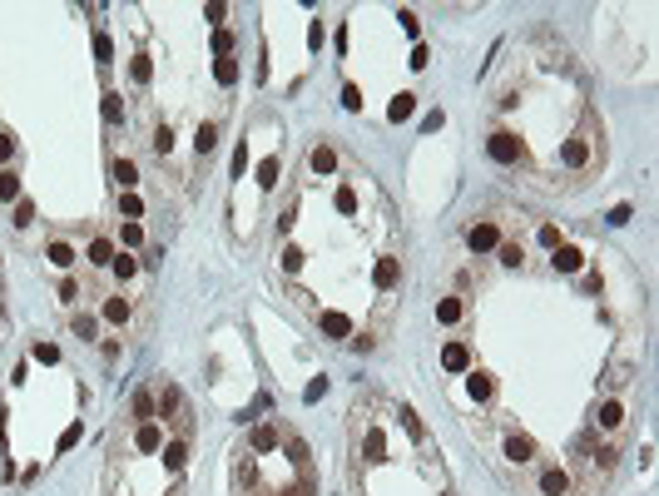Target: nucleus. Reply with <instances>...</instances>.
<instances>
[{"label":"nucleus","mask_w":659,"mask_h":496,"mask_svg":"<svg viewBox=\"0 0 659 496\" xmlns=\"http://www.w3.org/2000/svg\"><path fill=\"white\" fill-rule=\"evenodd\" d=\"M154 412L164 422H184V392L174 388V382H159L154 388Z\"/></svg>","instance_id":"nucleus-1"},{"label":"nucleus","mask_w":659,"mask_h":496,"mask_svg":"<svg viewBox=\"0 0 659 496\" xmlns=\"http://www.w3.org/2000/svg\"><path fill=\"white\" fill-rule=\"evenodd\" d=\"M486 154L496 159V164H521V139L506 134V129H496V134L486 139Z\"/></svg>","instance_id":"nucleus-2"},{"label":"nucleus","mask_w":659,"mask_h":496,"mask_svg":"<svg viewBox=\"0 0 659 496\" xmlns=\"http://www.w3.org/2000/svg\"><path fill=\"white\" fill-rule=\"evenodd\" d=\"M466 248H471V253H491V248H501V229L491 224V218H481V224H471V234H466Z\"/></svg>","instance_id":"nucleus-3"},{"label":"nucleus","mask_w":659,"mask_h":496,"mask_svg":"<svg viewBox=\"0 0 659 496\" xmlns=\"http://www.w3.org/2000/svg\"><path fill=\"white\" fill-rule=\"evenodd\" d=\"M283 437H288V427H283V422H263V427H253L248 447H253V452H278V447H283Z\"/></svg>","instance_id":"nucleus-4"},{"label":"nucleus","mask_w":659,"mask_h":496,"mask_svg":"<svg viewBox=\"0 0 659 496\" xmlns=\"http://www.w3.org/2000/svg\"><path fill=\"white\" fill-rule=\"evenodd\" d=\"M560 164H565V169H585V164H590V139H585V134L565 139V144H560Z\"/></svg>","instance_id":"nucleus-5"},{"label":"nucleus","mask_w":659,"mask_h":496,"mask_svg":"<svg viewBox=\"0 0 659 496\" xmlns=\"http://www.w3.org/2000/svg\"><path fill=\"white\" fill-rule=\"evenodd\" d=\"M625 427V402H600V412H595V432H620Z\"/></svg>","instance_id":"nucleus-6"},{"label":"nucleus","mask_w":659,"mask_h":496,"mask_svg":"<svg viewBox=\"0 0 659 496\" xmlns=\"http://www.w3.org/2000/svg\"><path fill=\"white\" fill-rule=\"evenodd\" d=\"M506 462L530 467V462H535V442H530V437H521V432H511V437H506Z\"/></svg>","instance_id":"nucleus-7"},{"label":"nucleus","mask_w":659,"mask_h":496,"mask_svg":"<svg viewBox=\"0 0 659 496\" xmlns=\"http://www.w3.org/2000/svg\"><path fill=\"white\" fill-rule=\"evenodd\" d=\"M575 486H570V472H560V467H551V472H540V496H570Z\"/></svg>","instance_id":"nucleus-8"},{"label":"nucleus","mask_w":659,"mask_h":496,"mask_svg":"<svg viewBox=\"0 0 659 496\" xmlns=\"http://www.w3.org/2000/svg\"><path fill=\"white\" fill-rule=\"evenodd\" d=\"M213 144H218V125H213V120H203V125L194 129V149H198V159H208V154H213Z\"/></svg>","instance_id":"nucleus-9"},{"label":"nucleus","mask_w":659,"mask_h":496,"mask_svg":"<svg viewBox=\"0 0 659 496\" xmlns=\"http://www.w3.org/2000/svg\"><path fill=\"white\" fill-rule=\"evenodd\" d=\"M134 447H139V452H159V447H164V427H159V422H144L139 437H134Z\"/></svg>","instance_id":"nucleus-10"},{"label":"nucleus","mask_w":659,"mask_h":496,"mask_svg":"<svg viewBox=\"0 0 659 496\" xmlns=\"http://www.w3.org/2000/svg\"><path fill=\"white\" fill-rule=\"evenodd\" d=\"M362 457H367V462H382V457H387V437H382V427H367V442H362Z\"/></svg>","instance_id":"nucleus-11"},{"label":"nucleus","mask_w":659,"mask_h":496,"mask_svg":"<svg viewBox=\"0 0 659 496\" xmlns=\"http://www.w3.org/2000/svg\"><path fill=\"white\" fill-rule=\"evenodd\" d=\"M551 263H556V273H580V263H585V258H580V248H570V243H560Z\"/></svg>","instance_id":"nucleus-12"},{"label":"nucleus","mask_w":659,"mask_h":496,"mask_svg":"<svg viewBox=\"0 0 659 496\" xmlns=\"http://www.w3.org/2000/svg\"><path fill=\"white\" fill-rule=\"evenodd\" d=\"M104 125H124V94L120 90L104 94Z\"/></svg>","instance_id":"nucleus-13"},{"label":"nucleus","mask_w":659,"mask_h":496,"mask_svg":"<svg viewBox=\"0 0 659 496\" xmlns=\"http://www.w3.org/2000/svg\"><path fill=\"white\" fill-rule=\"evenodd\" d=\"M115 184H120L124 194L139 184V169H134V159H115Z\"/></svg>","instance_id":"nucleus-14"},{"label":"nucleus","mask_w":659,"mask_h":496,"mask_svg":"<svg viewBox=\"0 0 659 496\" xmlns=\"http://www.w3.org/2000/svg\"><path fill=\"white\" fill-rule=\"evenodd\" d=\"M317 323H322V333H333V338H352V323L342 313H322Z\"/></svg>","instance_id":"nucleus-15"},{"label":"nucleus","mask_w":659,"mask_h":496,"mask_svg":"<svg viewBox=\"0 0 659 496\" xmlns=\"http://www.w3.org/2000/svg\"><path fill=\"white\" fill-rule=\"evenodd\" d=\"M129 412H134V422H149V417H154V392H149V388H139V392H134V402H129Z\"/></svg>","instance_id":"nucleus-16"},{"label":"nucleus","mask_w":659,"mask_h":496,"mask_svg":"<svg viewBox=\"0 0 659 496\" xmlns=\"http://www.w3.org/2000/svg\"><path fill=\"white\" fill-rule=\"evenodd\" d=\"M184 462H189V442H169L164 447V467L169 472H184Z\"/></svg>","instance_id":"nucleus-17"},{"label":"nucleus","mask_w":659,"mask_h":496,"mask_svg":"<svg viewBox=\"0 0 659 496\" xmlns=\"http://www.w3.org/2000/svg\"><path fill=\"white\" fill-rule=\"evenodd\" d=\"M442 362H447L451 372H466V362H471V353H466V343H451V348L442 353Z\"/></svg>","instance_id":"nucleus-18"},{"label":"nucleus","mask_w":659,"mask_h":496,"mask_svg":"<svg viewBox=\"0 0 659 496\" xmlns=\"http://www.w3.org/2000/svg\"><path fill=\"white\" fill-rule=\"evenodd\" d=\"M412 109H417V94H397V99H392V109H387V120H397V125H402V120H412Z\"/></svg>","instance_id":"nucleus-19"},{"label":"nucleus","mask_w":659,"mask_h":496,"mask_svg":"<svg viewBox=\"0 0 659 496\" xmlns=\"http://www.w3.org/2000/svg\"><path fill=\"white\" fill-rule=\"evenodd\" d=\"M129 313H134L129 298H104V318H109V323H129Z\"/></svg>","instance_id":"nucleus-20"},{"label":"nucleus","mask_w":659,"mask_h":496,"mask_svg":"<svg viewBox=\"0 0 659 496\" xmlns=\"http://www.w3.org/2000/svg\"><path fill=\"white\" fill-rule=\"evenodd\" d=\"M307 164H312V169H317V174H327V169H333V164H338V154H333V149H327V144H317V149L307 154Z\"/></svg>","instance_id":"nucleus-21"},{"label":"nucleus","mask_w":659,"mask_h":496,"mask_svg":"<svg viewBox=\"0 0 659 496\" xmlns=\"http://www.w3.org/2000/svg\"><path fill=\"white\" fill-rule=\"evenodd\" d=\"M45 258H50L55 268H70V263H75V248H70V243H50V248H45Z\"/></svg>","instance_id":"nucleus-22"},{"label":"nucleus","mask_w":659,"mask_h":496,"mask_svg":"<svg viewBox=\"0 0 659 496\" xmlns=\"http://www.w3.org/2000/svg\"><path fill=\"white\" fill-rule=\"evenodd\" d=\"M109 268H115V278H134V273H139V258H134V253H115V263H109Z\"/></svg>","instance_id":"nucleus-23"},{"label":"nucleus","mask_w":659,"mask_h":496,"mask_svg":"<svg viewBox=\"0 0 659 496\" xmlns=\"http://www.w3.org/2000/svg\"><path fill=\"white\" fill-rule=\"evenodd\" d=\"M89 263H99V268L115 263V243H109V239H94V243H89Z\"/></svg>","instance_id":"nucleus-24"},{"label":"nucleus","mask_w":659,"mask_h":496,"mask_svg":"<svg viewBox=\"0 0 659 496\" xmlns=\"http://www.w3.org/2000/svg\"><path fill=\"white\" fill-rule=\"evenodd\" d=\"M466 308H461V298H442V303H436V323H456Z\"/></svg>","instance_id":"nucleus-25"},{"label":"nucleus","mask_w":659,"mask_h":496,"mask_svg":"<svg viewBox=\"0 0 659 496\" xmlns=\"http://www.w3.org/2000/svg\"><path fill=\"white\" fill-rule=\"evenodd\" d=\"M397 273H402V268H397V258H382V263H377V288H392V283H397Z\"/></svg>","instance_id":"nucleus-26"},{"label":"nucleus","mask_w":659,"mask_h":496,"mask_svg":"<svg viewBox=\"0 0 659 496\" xmlns=\"http://www.w3.org/2000/svg\"><path fill=\"white\" fill-rule=\"evenodd\" d=\"M496 253H501V263H506V268H521V263H526V243H501Z\"/></svg>","instance_id":"nucleus-27"},{"label":"nucleus","mask_w":659,"mask_h":496,"mask_svg":"<svg viewBox=\"0 0 659 496\" xmlns=\"http://www.w3.org/2000/svg\"><path fill=\"white\" fill-rule=\"evenodd\" d=\"M75 333H80V338H85V343H89V338H94V333H99V323H94V318H89V313H75Z\"/></svg>","instance_id":"nucleus-28"},{"label":"nucleus","mask_w":659,"mask_h":496,"mask_svg":"<svg viewBox=\"0 0 659 496\" xmlns=\"http://www.w3.org/2000/svg\"><path fill=\"white\" fill-rule=\"evenodd\" d=\"M258 179H263V189H273V184H278V154H273V159H263Z\"/></svg>","instance_id":"nucleus-29"},{"label":"nucleus","mask_w":659,"mask_h":496,"mask_svg":"<svg viewBox=\"0 0 659 496\" xmlns=\"http://www.w3.org/2000/svg\"><path fill=\"white\" fill-rule=\"evenodd\" d=\"M213 50H218V55H224V60H229V55L238 50V40H233L229 30H218V35H213Z\"/></svg>","instance_id":"nucleus-30"},{"label":"nucleus","mask_w":659,"mask_h":496,"mask_svg":"<svg viewBox=\"0 0 659 496\" xmlns=\"http://www.w3.org/2000/svg\"><path fill=\"white\" fill-rule=\"evenodd\" d=\"M213 75H218V85H233V80H238V65H233V60H218Z\"/></svg>","instance_id":"nucleus-31"},{"label":"nucleus","mask_w":659,"mask_h":496,"mask_svg":"<svg viewBox=\"0 0 659 496\" xmlns=\"http://www.w3.org/2000/svg\"><path fill=\"white\" fill-rule=\"evenodd\" d=\"M0 199H20V179L6 169V174H0Z\"/></svg>","instance_id":"nucleus-32"},{"label":"nucleus","mask_w":659,"mask_h":496,"mask_svg":"<svg viewBox=\"0 0 659 496\" xmlns=\"http://www.w3.org/2000/svg\"><path fill=\"white\" fill-rule=\"evenodd\" d=\"M15 224H20V229H30V224H35V204H30V199H20V204H15Z\"/></svg>","instance_id":"nucleus-33"},{"label":"nucleus","mask_w":659,"mask_h":496,"mask_svg":"<svg viewBox=\"0 0 659 496\" xmlns=\"http://www.w3.org/2000/svg\"><path fill=\"white\" fill-rule=\"evenodd\" d=\"M471 397H491V377L486 372H471Z\"/></svg>","instance_id":"nucleus-34"},{"label":"nucleus","mask_w":659,"mask_h":496,"mask_svg":"<svg viewBox=\"0 0 659 496\" xmlns=\"http://www.w3.org/2000/svg\"><path fill=\"white\" fill-rule=\"evenodd\" d=\"M129 70H134V80H139V85H144V80L154 75V65H149V55H134V65H129Z\"/></svg>","instance_id":"nucleus-35"},{"label":"nucleus","mask_w":659,"mask_h":496,"mask_svg":"<svg viewBox=\"0 0 659 496\" xmlns=\"http://www.w3.org/2000/svg\"><path fill=\"white\" fill-rule=\"evenodd\" d=\"M402 427H407V432H412V437H417V442H421V437H426V432H421V422H417V412H412V407H402Z\"/></svg>","instance_id":"nucleus-36"},{"label":"nucleus","mask_w":659,"mask_h":496,"mask_svg":"<svg viewBox=\"0 0 659 496\" xmlns=\"http://www.w3.org/2000/svg\"><path fill=\"white\" fill-rule=\"evenodd\" d=\"M169 144H174V134H169V125H164V129H154V154H169Z\"/></svg>","instance_id":"nucleus-37"},{"label":"nucleus","mask_w":659,"mask_h":496,"mask_svg":"<svg viewBox=\"0 0 659 496\" xmlns=\"http://www.w3.org/2000/svg\"><path fill=\"white\" fill-rule=\"evenodd\" d=\"M94 55H99V65H109V55H115V45H109V35H94Z\"/></svg>","instance_id":"nucleus-38"},{"label":"nucleus","mask_w":659,"mask_h":496,"mask_svg":"<svg viewBox=\"0 0 659 496\" xmlns=\"http://www.w3.org/2000/svg\"><path fill=\"white\" fill-rule=\"evenodd\" d=\"M120 208H124V213H129V218H139V213H144V204H139V199H134V194H120Z\"/></svg>","instance_id":"nucleus-39"},{"label":"nucleus","mask_w":659,"mask_h":496,"mask_svg":"<svg viewBox=\"0 0 659 496\" xmlns=\"http://www.w3.org/2000/svg\"><path fill=\"white\" fill-rule=\"evenodd\" d=\"M540 243H545V248H560V229L545 224V229H540Z\"/></svg>","instance_id":"nucleus-40"},{"label":"nucleus","mask_w":659,"mask_h":496,"mask_svg":"<svg viewBox=\"0 0 659 496\" xmlns=\"http://www.w3.org/2000/svg\"><path fill=\"white\" fill-rule=\"evenodd\" d=\"M625 372H630V367H625V362H615V367H610V377H605V382H610V388H625V382H630V377H625Z\"/></svg>","instance_id":"nucleus-41"},{"label":"nucleus","mask_w":659,"mask_h":496,"mask_svg":"<svg viewBox=\"0 0 659 496\" xmlns=\"http://www.w3.org/2000/svg\"><path fill=\"white\" fill-rule=\"evenodd\" d=\"M35 357H40V362H55V357H60V348H55V343H35Z\"/></svg>","instance_id":"nucleus-42"},{"label":"nucleus","mask_w":659,"mask_h":496,"mask_svg":"<svg viewBox=\"0 0 659 496\" xmlns=\"http://www.w3.org/2000/svg\"><path fill=\"white\" fill-rule=\"evenodd\" d=\"M342 104H347V109H362V90L347 85V90H342Z\"/></svg>","instance_id":"nucleus-43"},{"label":"nucleus","mask_w":659,"mask_h":496,"mask_svg":"<svg viewBox=\"0 0 659 496\" xmlns=\"http://www.w3.org/2000/svg\"><path fill=\"white\" fill-rule=\"evenodd\" d=\"M338 208L352 213V208H357V194H352V189H338Z\"/></svg>","instance_id":"nucleus-44"},{"label":"nucleus","mask_w":659,"mask_h":496,"mask_svg":"<svg viewBox=\"0 0 659 496\" xmlns=\"http://www.w3.org/2000/svg\"><path fill=\"white\" fill-rule=\"evenodd\" d=\"M120 239H124V243H144V229H139V224H124Z\"/></svg>","instance_id":"nucleus-45"},{"label":"nucleus","mask_w":659,"mask_h":496,"mask_svg":"<svg viewBox=\"0 0 659 496\" xmlns=\"http://www.w3.org/2000/svg\"><path fill=\"white\" fill-rule=\"evenodd\" d=\"M630 218H635V208H630V204H620V208H610V224H630Z\"/></svg>","instance_id":"nucleus-46"},{"label":"nucleus","mask_w":659,"mask_h":496,"mask_svg":"<svg viewBox=\"0 0 659 496\" xmlns=\"http://www.w3.org/2000/svg\"><path fill=\"white\" fill-rule=\"evenodd\" d=\"M10 154H15V139H10V134H0V164H6Z\"/></svg>","instance_id":"nucleus-47"},{"label":"nucleus","mask_w":659,"mask_h":496,"mask_svg":"<svg viewBox=\"0 0 659 496\" xmlns=\"http://www.w3.org/2000/svg\"><path fill=\"white\" fill-rule=\"evenodd\" d=\"M169 496H184V491H169Z\"/></svg>","instance_id":"nucleus-48"}]
</instances>
